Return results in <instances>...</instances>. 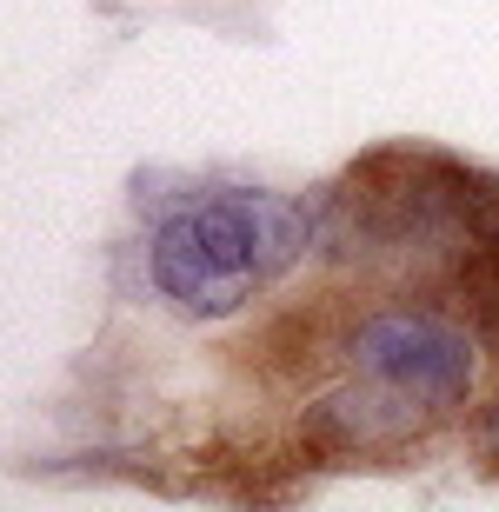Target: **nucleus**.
Returning a JSON list of instances; mask_svg holds the SVG:
<instances>
[{
    "label": "nucleus",
    "instance_id": "obj_1",
    "mask_svg": "<svg viewBox=\"0 0 499 512\" xmlns=\"http://www.w3.org/2000/svg\"><path fill=\"white\" fill-rule=\"evenodd\" d=\"M307 247L313 220L300 200L233 187L167 213L147 247V273H154L160 300H173L187 320H227L253 293L287 280Z\"/></svg>",
    "mask_w": 499,
    "mask_h": 512
},
{
    "label": "nucleus",
    "instance_id": "obj_2",
    "mask_svg": "<svg viewBox=\"0 0 499 512\" xmlns=\"http://www.w3.org/2000/svg\"><path fill=\"white\" fill-rule=\"evenodd\" d=\"M473 360L480 353H473V340L460 326H446L440 313H420V306H373V313H360L346 326V366L393 386L400 399H413L433 419L466 406Z\"/></svg>",
    "mask_w": 499,
    "mask_h": 512
},
{
    "label": "nucleus",
    "instance_id": "obj_3",
    "mask_svg": "<svg viewBox=\"0 0 499 512\" xmlns=\"http://www.w3.org/2000/svg\"><path fill=\"white\" fill-rule=\"evenodd\" d=\"M433 426V413H420L413 399H400L393 386L366 380V373H346L340 386L313 393L293 419V439L307 459H380L400 453Z\"/></svg>",
    "mask_w": 499,
    "mask_h": 512
},
{
    "label": "nucleus",
    "instance_id": "obj_4",
    "mask_svg": "<svg viewBox=\"0 0 499 512\" xmlns=\"http://www.w3.org/2000/svg\"><path fill=\"white\" fill-rule=\"evenodd\" d=\"M453 293H460V306L473 313L480 340H493V346H499V227H493L480 247L460 260V273H453Z\"/></svg>",
    "mask_w": 499,
    "mask_h": 512
},
{
    "label": "nucleus",
    "instance_id": "obj_5",
    "mask_svg": "<svg viewBox=\"0 0 499 512\" xmlns=\"http://www.w3.org/2000/svg\"><path fill=\"white\" fill-rule=\"evenodd\" d=\"M473 453H480L486 473H499V393L473 413Z\"/></svg>",
    "mask_w": 499,
    "mask_h": 512
}]
</instances>
